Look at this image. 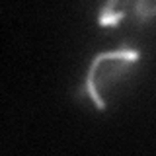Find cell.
I'll return each instance as SVG.
<instances>
[{
    "label": "cell",
    "instance_id": "obj_1",
    "mask_svg": "<svg viewBox=\"0 0 156 156\" xmlns=\"http://www.w3.org/2000/svg\"><path fill=\"white\" fill-rule=\"evenodd\" d=\"M140 65V51L121 47L98 53L88 66L80 86V98H88L98 111H105L123 92Z\"/></svg>",
    "mask_w": 156,
    "mask_h": 156
},
{
    "label": "cell",
    "instance_id": "obj_2",
    "mask_svg": "<svg viewBox=\"0 0 156 156\" xmlns=\"http://www.w3.org/2000/svg\"><path fill=\"white\" fill-rule=\"evenodd\" d=\"M135 0H101L98 10V23L101 27H115L125 20H133Z\"/></svg>",
    "mask_w": 156,
    "mask_h": 156
}]
</instances>
